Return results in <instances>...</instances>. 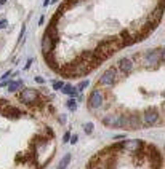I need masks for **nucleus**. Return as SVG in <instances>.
<instances>
[{
	"mask_svg": "<svg viewBox=\"0 0 165 169\" xmlns=\"http://www.w3.org/2000/svg\"><path fill=\"white\" fill-rule=\"evenodd\" d=\"M18 88H21V81H11V83H8V91H16Z\"/></svg>",
	"mask_w": 165,
	"mask_h": 169,
	"instance_id": "2eb2a0df",
	"label": "nucleus"
},
{
	"mask_svg": "<svg viewBox=\"0 0 165 169\" xmlns=\"http://www.w3.org/2000/svg\"><path fill=\"white\" fill-rule=\"evenodd\" d=\"M88 85H90V81H88V80H85V81H82V83L79 85V86H77V90H79V91H82L83 88H87Z\"/></svg>",
	"mask_w": 165,
	"mask_h": 169,
	"instance_id": "a211bd4d",
	"label": "nucleus"
},
{
	"mask_svg": "<svg viewBox=\"0 0 165 169\" xmlns=\"http://www.w3.org/2000/svg\"><path fill=\"white\" fill-rule=\"evenodd\" d=\"M53 2H56V0H53Z\"/></svg>",
	"mask_w": 165,
	"mask_h": 169,
	"instance_id": "bb28decb",
	"label": "nucleus"
},
{
	"mask_svg": "<svg viewBox=\"0 0 165 169\" xmlns=\"http://www.w3.org/2000/svg\"><path fill=\"white\" fill-rule=\"evenodd\" d=\"M63 140H64V142H69V140H71V132H66L64 137H63Z\"/></svg>",
	"mask_w": 165,
	"mask_h": 169,
	"instance_id": "4be33fe9",
	"label": "nucleus"
},
{
	"mask_svg": "<svg viewBox=\"0 0 165 169\" xmlns=\"http://www.w3.org/2000/svg\"><path fill=\"white\" fill-rule=\"evenodd\" d=\"M83 129H85L87 134H91V132H93V124L91 123H85V124H83Z\"/></svg>",
	"mask_w": 165,
	"mask_h": 169,
	"instance_id": "dca6fc26",
	"label": "nucleus"
},
{
	"mask_svg": "<svg viewBox=\"0 0 165 169\" xmlns=\"http://www.w3.org/2000/svg\"><path fill=\"white\" fill-rule=\"evenodd\" d=\"M160 62H164V64H165V48L160 50Z\"/></svg>",
	"mask_w": 165,
	"mask_h": 169,
	"instance_id": "aec40b11",
	"label": "nucleus"
},
{
	"mask_svg": "<svg viewBox=\"0 0 165 169\" xmlns=\"http://www.w3.org/2000/svg\"><path fill=\"white\" fill-rule=\"evenodd\" d=\"M119 121H120V115H107L103 118V124L109 128H119Z\"/></svg>",
	"mask_w": 165,
	"mask_h": 169,
	"instance_id": "6e6552de",
	"label": "nucleus"
},
{
	"mask_svg": "<svg viewBox=\"0 0 165 169\" xmlns=\"http://www.w3.org/2000/svg\"><path fill=\"white\" fill-rule=\"evenodd\" d=\"M143 62L148 67H157V64L160 62V51H157V50H148L143 54Z\"/></svg>",
	"mask_w": 165,
	"mask_h": 169,
	"instance_id": "7ed1b4c3",
	"label": "nucleus"
},
{
	"mask_svg": "<svg viewBox=\"0 0 165 169\" xmlns=\"http://www.w3.org/2000/svg\"><path fill=\"white\" fill-rule=\"evenodd\" d=\"M3 115H7V117H10V118H18V117L21 115V112L18 110L16 107H11V105H5Z\"/></svg>",
	"mask_w": 165,
	"mask_h": 169,
	"instance_id": "1a4fd4ad",
	"label": "nucleus"
},
{
	"mask_svg": "<svg viewBox=\"0 0 165 169\" xmlns=\"http://www.w3.org/2000/svg\"><path fill=\"white\" fill-rule=\"evenodd\" d=\"M35 81H37V83H40V85H42V83H45V80L42 78V77H35Z\"/></svg>",
	"mask_w": 165,
	"mask_h": 169,
	"instance_id": "b1692460",
	"label": "nucleus"
},
{
	"mask_svg": "<svg viewBox=\"0 0 165 169\" xmlns=\"http://www.w3.org/2000/svg\"><path fill=\"white\" fill-rule=\"evenodd\" d=\"M66 105H67L69 110H76V109H77V100L74 99V97H71V99L66 102Z\"/></svg>",
	"mask_w": 165,
	"mask_h": 169,
	"instance_id": "4468645a",
	"label": "nucleus"
},
{
	"mask_svg": "<svg viewBox=\"0 0 165 169\" xmlns=\"http://www.w3.org/2000/svg\"><path fill=\"white\" fill-rule=\"evenodd\" d=\"M120 145H122V150H127V152H130V153H136V152H140V150L144 147L143 140H140V139L124 140V142H120Z\"/></svg>",
	"mask_w": 165,
	"mask_h": 169,
	"instance_id": "39448f33",
	"label": "nucleus"
},
{
	"mask_svg": "<svg viewBox=\"0 0 165 169\" xmlns=\"http://www.w3.org/2000/svg\"><path fill=\"white\" fill-rule=\"evenodd\" d=\"M63 86H64L63 81H53V90H61Z\"/></svg>",
	"mask_w": 165,
	"mask_h": 169,
	"instance_id": "f3484780",
	"label": "nucleus"
},
{
	"mask_svg": "<svg viewBox=\"0 0 165 169\" xmlns=\"http://www.w3.org/2000/svg\"><path fill=\"white\" fill-rule=\"evenodd\" d=\"M59 121H61V123H66V115H64V117H61V118H59Z\"/></svg>",
	"mask_w": 165,
	"mask_h": 169,
	"instance_id": "393cba45",
	"label": "nucleus"
},
{
	"mask_svg": "<svg viewBox=\"0 0 165 169\" xmlns=\"http://www.w3.org/2000/svg\"><path fill=\"white\" fill-rule=\"evenodd\" d=\"M7 26H8V21L7 19H2V21H0V29H5Z\"/></svg>",
	"mask_w": 165,
	"mask_h": 169,
	"instance_id": "6ab92c4d",
	"label": "nucleus"
},
{
	"mask_svg": "<svg viewBox=\"0 0 165 169\" xmlns=\"http://www.w3.org/2000/svg\"><path fill=\"white\" fill-rule=\"evenodd\" d=\"M19 99L24 104H35L38 99H40V94H38V91L32 90V88H26V90L21 91Z\"/></svg>",
	"mask_w": 165,
	"mask_h": 169,
	"instance_id": "20e7f679",
	"label": "nucleus"
},
{
	"mask_svg": "<svg viewBox=\"0 0 165 169\" xmlns=\"http://www.w3.org/2000/svg\"><path fill=\"white\" fill-rule=\"evenodd\" d=\"M10 73H11V72H10V70H8V72H5V73H3V75L0 77V78H2V80H7V78H8V77H10Z\"/></svg>",
	"mask_w": 165,
	"mask_h": 169,
	"instance_id": "5701e85b",
	"label": "nucleus"
},
{
	"mask_svg": "<svg viewBox=\"0 0 165 169\" xmlns=\"http://www.w3.org/2000/svg\"><path fill=\"white\" fill-rule=\"evenodd\" d=\"M61 91L64 94H67V96H72V97H76L77 96V88H74V86H71V85H64V86L61 88Z\"/></svg>",
	"mask_w": 165,
	"mask_h": 169,
	"instance_id": "9b49d317",
	"label": "nucleus"
},
{
	"mask_svg": "<svg viewBox=\"0 0 165 169\" xmlns=\"http://www.w3.org/2000/svg\"><path fill=\"white\" fill-rule=\"evenodd\" d=\"M7 3V0H0V5H5Z\"/></svg>",
	"mask_w": 165,
	"mask_h": 169,
	"instance_id": "a878e982",
	"label": "nucleus"
},
{
	"mask_svg": "<svg viewBox=\"0 0 165 169\" xmlns=\"http://www.w3.org/2000/svg\"><path fill=\"white\" fill-rule=\"evenodd\" d=\"M104 102V93L101 90H93L90 93V97H88V109L91 110H96L103 105Z\"/></svg>",
	"mask_w": 165,
	"mask_h": 169,
	"instance_id": "f257e3e1",
	"label": "nucleus"
},
{
	"mask_svg": "<svg viewBox=\"0 0 165 169\" xmlns=\"http://www.w3.org/2000/svg\"><path fill=\"white\" fill-rule=\"evenodd\" d=\"M141 128V121L138 115H130V129H138Z\"/></svg>",
	"mask_w": 165,
	"mask_h": 169,
	"instance_id": "f8f14e48",
	"label": "nucleus"
},
{
	"mask_svg": "<svg viewBox=\"0 0 165 169\" xmlns=\"http://www.w3.org/2000/svg\"><path fill=\"white\" fill-rule=\"evenodd\" d=\"M69 163H71V153H66L64 155V158L59 161V164H58V169H66L69 166Z\"/></svg>",
	"mask_w": 165,
	"mask_h": 169,
	"instance_id": "ddd939ff",
	"label": "nucleus"
},
{
	"mask_svg": "<svg viewBox=\"0 0 165 169\" xmlns=\"http://www.w3.org/2000/svg\"><path fill=\"white\" fill-rule=\"evenodd\" d=\"M77 140H79V136H72V137H71V140H69V142H71V144H77Z\"/></svg>",
	"mask_w": 165,
	"mask_h": 169,
	"instance_id": "412c9836",
	"label": "nucleus"
},
{
	"mask_svg": "<svg viewBox=\"0 0 165 169\" xmlns=\"http://www.w3.org/2000/svg\"><path fill=\"white\" fill-rule=\"evenodd\" d=\"M143 121H144L146 126H152L159 121V112L154 107H148L143 112Z\"/></svg>",
	"mask_w": 165,
	"mask_h": 169,
	"instance_id": "423d86ee",
	"label": "nucleus"
},
{
	"mask_svg": "<svg viewBox=\"0 0 165 169\" xmlns=\"http://www.w3.org/2000/svg\"><path fill=\"white\" fill-rule=\"evenodd\" d=\"M117 77H119V73H117L116 67H109V69L104 70L103 75H101L100 85H103V86H112V85H116Z\"/></svg>",
	"mask_w": 165,
	"mask_h": 169,
	"instance_id": "f03ea898",
	"label": "nucleus"
},
{
	"mask_svg": "<svg viewBox=\"0 0 165 169\" xmlns=\"http://www.w3.org/2000/svg\"><path fill=\"white\" fill-rule=\"evenodd\" d=\"M119 70H120L122 73H125V75H128V73L133 72V61H131L130 58H122L120 61H119Z\"/></svg>",
	"mask_w": 165,
	"mask_h": 169,
	"instance_id": "0eeeda50",
	"label": "nucleus"
},
{
	"mask_svg": "<svg viewBox=\"0 0 165 169\" xmlns=\"http://www.w3.org/2000/svg\"><path fill=\"white\" fill-rule=\"evenodd\" d=\"M119 128H122V129H130V115H120Z\"/></svg>",
	"mask_w": 165,
	"mask_h": 169,
	"instance_id": "9d476101",
	"label": "nucleus"
}]
</instances>
